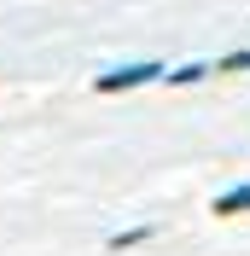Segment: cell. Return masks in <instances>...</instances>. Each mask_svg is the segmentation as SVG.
I'll return each mask as SVG.
<instances>
[{
  "label": "cell",
  "instance_id": "1",
  "mask_svg": "<svg viewBox=\"0 0 250 256\" xmlns=\"http://www.w3.org/2000/svg\"><path fill=\"white\" fill-rule=\"evenodd\" d=\"M157 76H169V70H163V64H128V70L99 76L94 88H99V94H128V88H146V82H157Z\"/></svg>",
  "mask_w": 250,
  "mask_h": 256
},
{
  "label": "cell",
  "instance_id": "2",
  "mask_svg": "<svg viewBox=\"0 0 250 256\" xmlns=\"http://www.w3.org/2000/svg\"><path fill=\"white\" fill-rule=\"evenodd\" d=\"M210 210H216V216H250V180L227 186V192H221V198H216Z\"/></svg>",
  "mask_w": 250,
  "mask_h": 256
},
{
  "label": "cell",
  "instance_id": "3",
  "mask_svg": "<svg viewBox=\"0 0 250 256\" xmlns=\"http://www.w3.org/2000/svg\"><path fill=\"white\" fill-rule=\"evenodd\" d=\"M152 233H157V227H122V233H110V239H105V250H134V244H146Z\"/></svg>",
  "mask_w": 250,
  "mask_h": 256
},
{
  "label": "cell",
  "instance_id": "4",
  "mask_svg": "<svg viewBox=\"0 0 250 256\" xmlns=\"http://www.w3.org/2000/svg\"><path fill=\"white\" fill-rule=\"evenodd\" d=\"M238 70H250V47H238V52H227V58H216V70H210V76H238Z\"/></svg>",
  "mask_w": 250,
  "mask_h": 256
},
{
  "label": "cell",
  "instance_id": "5",
  "mask_svg": "<svg viewBox=\"0 0 250 256\" xmlns=\"http://www.w3.org/2000/svg\"><path fill=\"white\" fill-rule=\"evenodd\" d=\"M204 76H210V64H186V70H174V88H192V82H204Z\"/></svg>",
  "mask_w": 250,
  "mask_h": 256
}]
</instances>
